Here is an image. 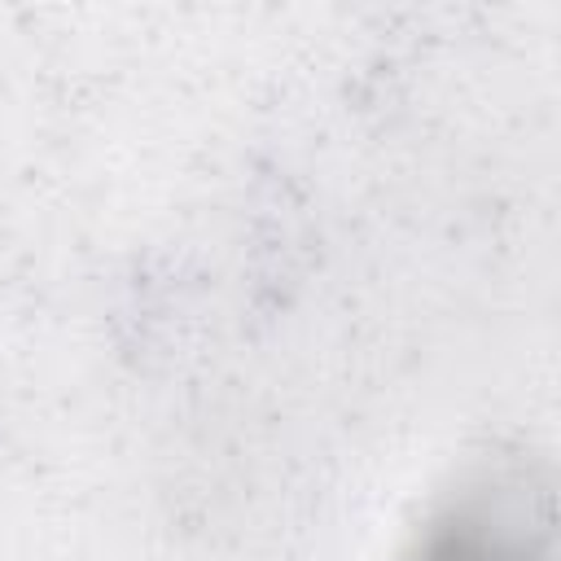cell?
<instances>
[{
	"label": "cell",
	"instance_id": "cell-1",
	"mask_svg": "<svg viewBox=\"0 0 561 561\" xmlns=\"http://www.w3.org/2000/svg\"><path fill=\"white\" fill-rule=\"evenodd\" d=\"M399 561H552V482L526 460L469 473L408 539Z\"/></svg>",
	"mask_w": 561,
	"mask_h": 561
}]
</instances>
